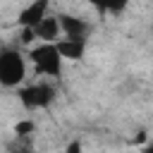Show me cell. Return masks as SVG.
Returning a JSON list of instances; mask_svg holds the SVG:
<instances>
[{"label":"cell","instance_id":"6da1fadb","mask_svg":"<svg viewBox=\"0 0 153 153\" xmlns=\"http://www.w3.org/2000/svg\"><path fill=\"white\" fill-rule=\"evenodd\" d=\"M29 57L36 65V72L48 74V76H60L62 74V55L55 45V41H43L41 45L31 48Z\"/></svg>","mask_w":153,"mask_h":153},{"label":"cell","instance_id":"7a4b0ae2","mask_svg":"<svg viewBox=\"0 0 153 153\" xmlns=\"http://www.w3.org/2000/svg\"><path fill=\"white\" fill-rule=\"evenodd\" d=\"M26 76V65H24V57L7 48V50H0V84L2 86H19Z\"/></svg>","mask_w":153,"mask_h":153},{"label":"cell","instance_id":"3957f363","mask_svg":"<svg viewBox=\"0 0 153 153\" xmlns=\"http://www.w3.org/2000/svg\"><path fill=\"white\" fill-rule=\"evenodd\" d=\"M53 98H55V91H53V86H48V84H33V86L19 88V100H22V105H24V108H31V110L50 105Z\"/></svg>","mask_w":153,"mask_h":153},{"label":"cell","instance_id":"277c9868","mask_svg":"<svg viewBox=\"0 0 153 153\" xmlns=\"http://www.w3.org/2000/svg\"><path fill=\"white\" fill-rule=\"evenodd\" d=\"M60 26L65 31L67 38H76V41H86L88 31H91V24L79 19V17H72V14H60Z\"/></svg>","mask_w":153,"mask_h":153},{"label":"cell","instance_id":"5b68a950","mask_svg":"<svg viewBox=\"0 0 153 153\" xmlns=\"http://www.w3.org/2000/svg\"><path fill=\"white\" fill-rule=\"evenodd\" d=\"M48 5H50V0H33L31 5H26L19 12V24L22 26H36L48 14Z\"/></svg>","mask_w":153,"mask_h":153},{"label":"cell","instance_id":"8992f818","mask_svg":"<svg viewBox=\"0 0 153 153\" xmlns=\"http://www.w3.org/2000/svg\"><path fill=\"white\" fill-rule=\"evenodd\" d=\"M62 60H81L84 50H86V41H76V38H60L55 41Z\"/></svg>","mask_w":153,"mask_h":153},{"label":"cell","instance_id":"52a82bcc","mask_svg":"<svg viewBox=\"0 0 153 153\" xmlns=\"http://www.w3.org/2000/svg\"><path fill=\"white\" fill-rule=\"evenodd\" d=\"M36 38H41V41H57V33L62 31V26H60V19L57 17H43L36 26Z\"/></svg>","mask_w":153,"mask_h":153},{"label":"cell","instance_id":"ba28073f","mask_svg":"<svg viewBox=\"0 0 153 153\" xmlns=\"http://www.w3.org/2000/svg\"><path fill=\"white\" fill-rule=\"evenodd\" d=\"M86 2H91V5L98 7L100 12H112V14L122 12V10L129 5V0H86Z\"/></svg>","mask_w":153,"mask_h":153},{"label":"cell","instance_id":"9c48e42d","mask_svg":"<svg viewBox=\"0 0 153 153\" xmlns=\"http://www.w3.org/2000/svg\"><path fill=\"white\" fill-rule=\"evenodd\" d=\"M31 131H33V122H29V120H22V122L14 124V134H17V136H26V134H31Z\"/></svg>","mask_w":153,"mask_h":153},{"label":"cell","instance_id":"30bf717a","mask_svg":"<svg viewBox=\"0 0 153 153\" xmlns=\"http://www.w3.org/2000/svg\"><path fill=\"white\" fill-rule=\"evenodd\" d=\"M33 38H36V29H33V26H24V31H22V38H19V41L29 45Z\"/></svg>","mask_w":153,"mask_h":153},{"label":"cell","instance_id":"8fae6325","mask_svg":"<svg viewBox=\"0 0 153 153\" xmlns=\"http://www.w3.org/2000/svg\"><path fill=\"white\" fill-rule=\"evenodd\" d=\"M79 148H81V143H79V141H74V143H69V146H67V151H69V153H74V151H79Z\"/></svg>","mask_w":153,"mask_h":153}]
</instances>
